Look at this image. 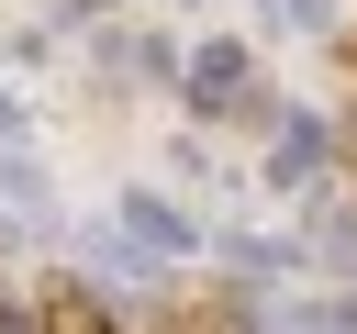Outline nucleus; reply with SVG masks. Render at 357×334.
I'll return each instance as SVG.
<instances>
[{"instance_id": "1", "label": "nucleus", "mask_w": 357, "mask_h": 334, "mask_svg": "<svg viewBox=\"0 0 357 334\" xmlns=\"http://www.w3.org/2000/svg\"><path fill=\"white\" fill-rule=\"evenodd\" d=\"M234 78H245V56H234V45H212V56H201V100H223Z\"/></svg>"}, {"instance_id": "2", "label": "nucleus", "mask_w": 357, "mask_h": 334, "mask_svg": "<svg viewBox=\"0 0 357 334\" xmlns=\"http://www.w3.org/2000/svg\"><path fill=\"white\" fill-rule=\"evenodd\" d=\"M279 11H290L301 33H324V22H335V0H279Z\"/></svg>"}]
</instances>
